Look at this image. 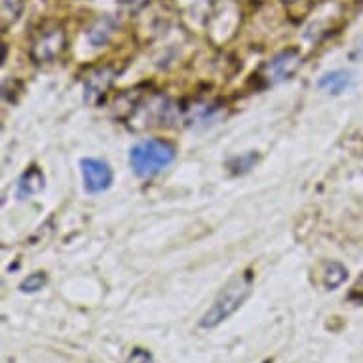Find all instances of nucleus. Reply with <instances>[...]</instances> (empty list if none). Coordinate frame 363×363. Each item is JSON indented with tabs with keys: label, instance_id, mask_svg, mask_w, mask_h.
Masks as SVG:
<instances>
[{
	"label": "nucleus",
	"instance_id": "1",
	"mask_svg": "<svg viewBox=\"0 0 363 363\" xmlns=\"http://www.w3.org/2000/svg\"><path fill=\"white\" fill-rule=\"evenodd\" d=\"M251 291H253V274L251 272H242V274L234 276L233 280L220 289L213 304L206 310V314L200 318V328L213 329L220 325L250 298Z\"/></svg>",
	"mask_w": 363,
	"mask_h": 363
},
{
	"label": "nucleus",
	"instance_id": "2",
	"mask_svg": "<svg viewBox=\"0 0 363 363\" xmlns=\"http://www.w3.org/2000/svg\"><path fill=\"white\" fill-rule=\"evenodd\" d=\"M175 160V147L164 139H147L130 150V166L138 177L149 179Z\"/></svg>",
	"mask_w": 363,
	"mask_h": 363
},
{
	"label": "nucleus",
	"instance_id": "3",
	"mask_svg": "<svg viewBox=\"0 0 363 363\" xmlns=\"http://www.w3.org/2000/svg\"><path fill=\"white\" fill-rule=\"evenodd\" d=\"M67 46V35L61 25H52L38 30V35L30 42V60L35 63H50L55 61Z\"/></svg>",
	"mask_w": 363,
	"mask_h": 363
},
{
	"label": "nucleus",
	"instance_id": "4",
	"mask_svg": "<svg viewBox=\"0 0 363 363\" xmlns=\"http://www.w3.org/2000/svg\"><path fill=\"white\" fill-rule=\"evenodd\" d=\"M301 63H303V57L298 54V50L289 48L267 61L261 69V77L267 84H280L284 80H289L298 71Z\"/></svg>",
	"mask_w": 363,
	"mask_h": 363
},
{
	"label": "nucleus",
	"instance_id": "5",
	"mask_svg": "<svg viewBox=\"0 0 363 363\" xmlns=\"http://www.w3.org/2000/svg\"><path fill=\"white\" fill-rule=\"evenodd\" d=\"M80 169H82L84 189L89 194H99V192L107 191L113 183V169L107 162L99 160V158H84L80 162Z\"/></svg>",
	"mask_w": 363,
	"mask_h": 363
},
{
	"label": "nucleus",
	"instance_id": "6",
	"mask_svg": "<svg viewBox=\"0 0 363 363\" xmlns=\"http://www.w3.org/2000/svg\"><path fill=\"white\" fill-rule=\"evenodd\" d=\"M314 284L323 291H333L340 287L348 278V270L339 261H320L314 268Z\"/></svg>",
	"mask_w": 363,
	"mask_h": 363
},
{
	"label": "nucleus",
	"instance_id": "7",
	"mask_svg": "<svg viewBox=\"0 0 363 363\" xmlns=\"http://www.w3.org/2000/svg\"><path fill=\"white\" fill-rule=\"evenodd\" d=\"M114 80V71L111 67H99V69H94L89 72L88 78H86V84H84V89H86V101L96 103L99 97L111 88V84Z\"/></svg>",
	"mask_w": 363,
	"mask_h": 363
},
{
	"label": "nucleus",
	"instance_id": "8",
	"mask_svg": "<svg viewBox=\"0 0 363 363\" xmlns=\"http://www.w3.org/2000/svg\"><path fill=\"white\" fill-rule=\"evenodd\" d=\"M44 189V175L36 166H33L30 169L21 175L18 183V196L23 200V198H30L38 194V192Z\"/></svg>",
	"mask_w": 363,
	"mask_h": 363
},
{
	"label": "nucleus",
	"instance_id": "9",
	"mask_svg": "<svg viewBox=\"0 0 363 363\" xmlns=\"http://www.w3.org/2000/svg\"><path fill=\"white\" fill-rule=\"evenodd\" d=\"M354 84V77H352V72L348 71H333L328 72V74H323L320 78V82L318 86L323 89V91H328V94H340V91H345Z\"/></svg>",
	"mask_w": 363,
	"mask_h": 363
},
{
	"label": "nucleus",
	"instance_id": "10",
	"mask_svg": "<svg viewBox=\"0 0 363 363\" xmlns=\"http://www.w3.org/2000/svg\"><path fill=\"white\" fill-rule=\"evenodd\" d=\"M25 0H2L0 4V25L2 29L6 30L8 27H12L19 19L21 12H23Z\"/></svg>",
	"mask_w": 363,
	"mask_h": 363
},
{
	"label": "nucleus",
	"instance_id": "11",
	"mask_svg": "<svg viewBox=\"0 0 363 363\" xmlns=\"http://www.w3.org/2000/svg\"><path fill=\"white\" fill-rule=\"evenodd\" d=\"M114 21L111 18H99L94 23V27L89 29V40L94 42L96 46L105 44L108 40V36L113 35Z\"/></svg>",
	"mask_w": 363,
	"mask_h": 363
},
{
	"label": "nucleus",
	"instance_id": "12",
	"mask_svg": "<svg viewBox=\"0 0 363 363\" xmlns=\"http://www.w3.org/2000/svg\"><path fill=\"white\" fill-rule=\"evenodd\" d=\"M46 286V274L44 272H35V274L27 276L21 284H19V289L23 293H35L38 289Z\"/></svg>",
	"mask_w": 363,
	"mask_h": 363
},
{
	"label": "nucleus",
	"instance_id": "13",
	"mask_svg": "<svg viewBox=\"0 0 363 363\" xmlns=\"http://www.w3.org/2000/svg\"><path fill=\"white\" fill-rule=\"evenodd\" d=\"M348 298H350L352 303L363 304V274L359 276L356 284L352 286L350 293H348Z\"/></svg>",
	"mask_w": 363,
	"mask_h": 363
},
{
	"label": "nucleus",
	"instance_id": "14",
	"mask_svg": "<svg viewBox=\"0 0 363 363\" xmlns=\"http://www.w3.org/2000/svg\"><path fill=\"white\" fill-rule=\"evenodd\" d=\"M128 363H152V356L143 348H135L128 357Z\"/></svg>",
	"mask_w": 363,
	"mask_h": 363
},
{
	"label": "nucleus",
	"instance_id": "15",
	"mask_svg": "<svg viewBox=\"0 0 363 363\" xmlns=\"http://www.w3.org/2000/svg\"><path fill=\"white\" fill-rule=\"evenodd\" d=\"M118 2L122 4V6H128L131 8V10H138V8L143 6L147 0H118Z\"/></svg>",
	"mask_w": 363,
	"mask_h": 363
},
{
	"label": "nucleus",
	"instance_id": "16",
	"mask_svg": "<svg viewBox=\"0 0 363 363\" xmlns=\"http://www.w3.org/2000/svg\"><path fill=\"white\" fill-rule=\"evenodd\" d=\"M357 57H362V60H363V42H362V44H359V48H357Z\"/></svg>",
	"mask_w": 363,
	"mask_h": 363
},
{
	"label": "nucleus",
	"instance_id": "17",
	"mask_svg": "<svg viewBox=\"0 0 363 363\" xmlns=\"http://www.w3.org/2000/svg\"><path fill=\"white\" fill-rule=\"evenodd\" d=\"M284 2H297V0H284Z\"/></svg>",
	"mask_w": 363,
	"mask_h": 363
}]
</instances>
